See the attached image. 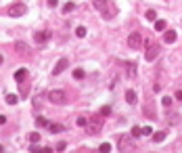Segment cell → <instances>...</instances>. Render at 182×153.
<instances>
[{
  "mask_svg": "<svg viewBox=\"0 0 182 153\" xmlns=\"http://www.w3.org/2000/svg\"><path fill=\"white\" fill-rule=\"evenodd\" d=\"M92 4H94V8H96L105 19H113V17L117 15V7L113 4L111 0H92Z\"/></svg>",
  "mask_w": 182,
  "mask_h": 153,
  "instance_id": "6da1fadb",
  "label": "cell"
},
{
  "mask_svg": "<svg viewBox=\"0 0 182 153\" xmlns=\"http://www.w3.org/2000/svg\"><path fill=\"white\" fill-rule=\"evenodd\" d=\"M25 13H27V7H25V2H21V0L13 2V4L7 8V15H8V17H13V19H17V17H23Z\"/></svg>",
  "mask_w": 182,
  "mask_h": 153,
  "instance_id": "7a4b0ae2",
  "label": "cell"
},
{
  "mask_svg": "<svg viewBox=\"0 0 182 153\" xmlns=\"http://www.w3.org/2000/svg\"><path fill=\"white\" fill-rule=\"evenodd\" d=\"M101 128H103V115H101V113L88 118V124H86V132L88 134H98Z\"/></svg>",
  "mask_w": 182,
  "mask_h": 153,
  "instance_id": "3957f363",
  "label": "cell"
},
{
  "mask_svg": "<svg viewBox=\"0 0 182 153\" xmlns=\"http://www.w3.org/2000/svg\"><path fill=\"white\" fill-rule=\"evenodd\" d=\"M128 46H130V48H134V50H138L140 46H142V34H140L138 29L128 36Z\"/></svg>",
  "mask_w": 182,
  "mask_h": 153,
  "instance_id": "277c9868",
  "label": "cell"
},
{
  "mask_svg": "<svg viewBox=\"0 0 182 153\" xmlns=\"http://www.w3.org/2000/svg\"><path fill=\"white\" fill-rule=\"evenodd\" d=\"M48 101L50 103H57V105H63V103H67V94H65L63 90H50Z\"/></svg>",
  "mask_w": 182,
  "mask_h": 153,
  "instance_id": "5b68a950",
  "label": "cell"
},
{
  "mask_svg": "<svg viewBox=\"0 0 182 153\" xmlns=\"http://www.w3.org/2000/svg\"><path fill=\"white\" fill-rule=\"evenodd\" d=\"M157 55H159V46H157V44H153V42H147V53H145V59L151 63V61H155V59H157Z\"/></svg>",
  "mask_w": 182,
  "mask_h": 153,
  "instance_id": "8992f818",
  "label": "cell"
},
{
  "mask_svg": "<svg viewBox=\"0 0 182 153\" xmlns=\"http://www.w3.org/2000/svg\"><path fill=\"white\" fill-rule=\"evenodd\" d=\"M117 147H119V151H134V143L128 139L126 134H121V136H119Z\"/></svg>",
  "mask_w": 182,
  "mask_h": 153,
  "instance_id": "52a82bcc",
  "label": "cell"
},
{
  "mask_svg": "<svg viewBox=\"0 0 182 153\" xmlns=\"http://www.w3.org/2000/svg\"><path fill=\"white\" fill-rule=\"evenodd\" d=\"M67 67H69V59L61 57V59H59V61L55 63V69H52V74H55V76H59V74H63V71L67 69Z\"/></svg>",
  "mask_w": 182,
  "mask_h": 153,
  "instance_id": "ba28073f",
  "label": "cell"
},
{
  "mask_svg": "<svg viewBox=\"0 0 182 153\" xmlns=\"http://www.w3.org/2000/svg\"><path fill=\"white\" fill-rule=\"evenodd\" d=\"M121 65L126 67V76L130 78V80H134V78H136V63H132V61H124Z\"/></svg>",
  "mask_w": 182,
  "mask_h": 153,
  "instance_id": "9c48e42d",
  "label": "cell"
},
{
  "mask_svg": "<svg viewBox=\"0 0 182 153\" xmlns=\"http://www.w3.org/2000/svg\"><path fill=\"white\" fill-rule=\"evenodd\" d=\"M15 50H17L19 55H23V57H32V53H29V46L25 44V42H15Z\"/></svg>",
  "mask_w": 182,
  "mask_h": 153,
  "instance_id": "30bf717a",
  "label": "cell"
},
{
  "mask_svg": "<svg viewBox=\"0 0 182 153\" xmlns=\"http://www.w3.org/2000/svg\"><path fill=\"white\" fill-rule=\"evenodd\" d=\"M48 38H50V32H48V29H44V32H36V34H34V40L38 42V44H44Z\"/></svg>",
  "mask_w": 182,
  "mask_h": 153,
  "instance_id": "8fae6325",
  "label": "cell"
},
{
  "mask_svg": "<svg viewBox=\"0 0 182 153\" xmlns=\"http://www.w3.org/2000/svg\"><path fill=\"white\" fill-rule=\"evenodd\" d=\"M176 38H178V34H176L174 29H165V34H163V42L172 44V42H176Z\"/></svg>",
  "mask_w": 182,
  "mask_h": 153,
  "instance_id": "7c38bea8",
  "label": "cell"
},
{
  "mask_svg": "<svg viewBox=\"0 0 182 153\" xmlns=\"http://www.w3.org/2000/svg\"><path fill=\"white\" fill-rule=\"evenodd\" d=\"M25 78H27V69H25V67H21V69H17V71H15V80H17L19 84H21Z\"/></svg>",
  "mask_w": 182,
  "mask_h": 153,
  "instance_id": "4fadbf2b",
  "label": "cell"
},
{
  "mask_svg": "<svg viewBox=\"0 0 182 153\" xmlns=\"http://www.w3.org/2000/svg\"><path fill=\"white\" fill-rule=\"evenodd\" d=\"M29 151H34V153H50L52 149H50V147H38L36 143H32V147H29Z\"/></svg>",
  "mask_w": 182,
  "mask_h": 153,
  "instance_id": "5bb4252c",
  "label": "cell"
},
{
  "mask_svg": "<svg viewBox=\"0 0 182 153\" xmlns=\"http://www.w3.org/2000/svg\"><path fill=\"white\" fill-rule=\"evenodd\" d=\"M165 29H168V23H165L163 19L155 21V32H165Z\"/></svg>",
  "mask_w": 182,
  "mask_h": 153,
  "instance_id": "9a60e30c",
  "label": "cell"
},
{
  "mask_svg": "<svg viewBox=\"0 0 182 153\" xmlns=\"http://www.w3.org/2000/svg\"><path fill=\"white\" fill-rule=\"evenodd\" d=\"M126 101H128L130 105H134V103H136V92H134L132 88H128V90H126Z\"/></svg>",
  "mask_w": 182,
  "mask_h": 153,
  "instance_id": "2e32d148",
  "label": "cell"
},
{
  "mask_svg": "<svg viewBox=\"0 0 182 153\" xmlns=\"http://www.w3.org/2000/svg\"><path fill=\"white\" fill-rule=\"evenodd\" d=\"M165 134H168L165 130H159V132H155V134H153V140H155V143H161V140L165 139Z\"/></svg>",
  "mask_w": 182,
  "mask_h": 153,
  "instance_id": "e0dca14e",
  "label": "cell"
},
{
  "mask_svg": "<svg viewBox=\"0 0 182 153\" xmlns=\"http://www.w3.org/2000/svg\"><path fill=\"white\" fill-rule=\"evenodd\" d=\"M48 128H50V132H52V134H55V132H63V130H65L61 124H48Z\"/></svg>",
  "mask_w": 182,
  "mask_h": 153,
  "instance_id": "ac0fdd59",
  "label": "cell"
},
{
  "mask_svg": "<svg viewBox=\"0 0 182 153\" xmlns=\"http://www.w3.org/2000/svg\"><path fill=\"white\" fill-rule=\"evenodd\" d=\"M84 76H86V71L82 69V67H77V69L73 71V78H76V80H84Z\"/></svg>",
  "mask_w": 182,
  "mask_h": 153,
  "instance_id": "d6986e66",
  "label": "cell"
},
{
  "mask_svg": "<svg viewBox=\"0 0 182 153\" xmlns=\"http://www.w3.org/2000/svg\"><path fill=\"white\" fill-rule=\"evenodd\" d=\"M76 124L80 126V128H86V124H88V118H84V115H77Z\"/></svg>",
  "mask_w": 182,
  "mask_h": 153,
  "instance_id": "ffe728a7",
  "label": "cell"
},
{
  "mask_svg": "<svg viewBox=\"0 0 182 153\" xmlns=\"http://www.w3.org/2000/svg\"><path fill=\"white\" fill-rule=\"evenodd\" d=\"M86 34H88V32H86L84 25H77V28H76V36H77V38H84Z\"/></svg>",
  "mask_w": 182,
  "mask_h": 153,
  "instance_id": "44dd1931",
  "label": "cell"
},
{
  "mask_svg": "<svg viewBox=\"0 0 182 153\" xmlns=\"http://www.w3.org/2000/svg\"><path fill=\"white\" fill-rule=\"evenodd\" d=\"M7 103L8 105H17L19 103V97H17V94H7Z\"/></svg>",
  "mask_w": 182,
  "mask_h": 153,
  "instance_id": "7402d4cb",
  "label": "cell"
},
{
  "mask_svg": "<svg viewBox=\"0 0 182 153\" xmlns=\"http://www.w3.org/2000/svg\"><path fill=\"white\" fill-rule=\"evenodd\" d=\"M130 134H132L134 139H138L140 134H142V128H140V126H134V128H132V132H130Z\"/></svg>",
  "mask_w": 182,
  "mask_h": 153,
  "instance_id": "603a6c76",
  "label": "cell"
},
{
  "mask_svg": "<svg viewBox=\"0 0 182 153\" xmlns=\"http://www.w3.org/2000/svg\"><path fill=\"white\" fill-rule=\"evenodd\" d=\"M29 143H40V132H29Z\"/></svg>",
  "mask_w": 182,
  "mask_h": 153,
  "instance_id": "cb8c5ba5",
  "label": "cell"
},
{
  "mask_svg": "<svg viewBox=\"0 0 182 153\" xmlns=\"http://www.w3.org/2000/svg\"><path fill=\"white\" fill-rule=\"evenodd\" d=\"M101 115H103V118H107V115H109V113H111V107H109V105H105V107H101Z\"/></svg>",
  "mask_w": 182,
  "mask_h": 153,
  "instance_id": "d4e9b609",
  "label": "cell"
},
{
  "mask_svg": "<svg viewBox=\"0 0 182 153\" xmlns=\"http://www.w3.org/2000/svg\"><path fill=\"white\" fill-rule=\"evenodd\" d=\"M73 8H76V2H67V4L63 7V13H71Z\"/></svg>",
  "mask_w": 182,
  "mask_h": 153,
  "instance_id": "484cf974",
  "label": "cell"
},
{
  "mask_svg": "<svg viewBox=\"0 0 182 153\" xmlns=\"http://www.w3.org/2000/svg\"><path fill=\"white\" fill-rule=\"evenodd\" d=\"M36 124H38V126H48L50 122L46 118H42V115H40V118H36Z\"/></svg>",
  "mask_w": 182,
  "mask_h": 153,
  "instance_id": "4316f807",
  "label": "cell"
},
{
  "mask_svg": "<svg viewBox=\"0 0 182 153\" xmlns=\"http://www.w3.org/2000/svg\"><path fill=\"white\" fill-rule=\"evenodd\" d=\"M145 17H147L149 21H157V13H155V11H147V15H145Z\"/></svg>",
  "mask_w": 182,
  "mask_h": 153,
  "instance_id": "83f0119b",
  "label": "cell"
},
{
  "mask_svg": "<svg viewBox=\"0 0 182 153\" xmlns=\"http://www.w3.org/2000/svg\"><path fill=\"white\" fill-rule=\"evenodd\" d=\"M98 151H103V153H107V151H111V143H103V145L98 147Z\"/></svg>",
  "mask_w": 182,
  "mask_h": 153,
  "instance_id": "f1b7e54d",
  "label": "cell"
},
{
  "mask_svg": "<svg viewBox=\"0 0 182 153\" xmlns=\"http://www.w3.org/2000/svg\"><path fill=\"white\" fill-rule=\"evenodd\" d=\"M161 103H163V107H170V105H172V97H163Z\"/></svg>",
  "mask_w": 182,
  "mask_h": 153,
  "instance_id": "f546056e",
  "label": "cell"
},
{
  "mask_svg": "<svg viewBox=\"0 0 182 153\" xmlns=\"http://www.w3.org/2000/svg\"><path fill=\"white\" fill-rule=\"evenodd\" d=\"M46 4H48L50 8H55L57 4H59V0H46Z\"/></svg>",
  "mask_w": 182,
  "mask_h": 153,
  "instance_id": "4dcf8cb0",
  "label": "cell"
},
{
  "mask_svg": "<svg viewBox=\"0 0 182 153\" xmlns=\"http://www.w3.org/2000/svg\"><path fill=\"white\" fill-rule=\"evenodd\" d=\"M153 130H151V126H142V134H151Z\"/></svg>",
  "mask_w": 182,
  "mask_h": 153,
  "instance_id": "1f68e13d",
  "label": "cell"
},
{
  "mask_svg": "<svg viewBox=\"0 0 182 153\" xmlns=\"http://www.w3.org/2000/svg\"><path fill=\"white\" fill-rule=\"evenodd\" d=\"M65 147H67V143H65V140H61V143H59V145H57V149H59V151H63Z\"/></svg>",
  "mask_w": 182,
  "mask_h": 153,
  "instance_id": "d6a6232c",
  "label": "cell"
},
{
  "mask_svg": "<svg viewBox=\"0 0 182 153\" xmlns=\"http://www.w3.org/2000/svg\"><path fill=\"white\" fill-rule=\"evenodd\" d=\"M174 99H176V101H182V90H178V92H176V94H174Z\"/></svg>",
  "mask_w": 182,
  "mask_h": 153,
  "instance_id": "836d02e7",
  "label": "cell"
},
{
  "mask_svg": "<svg viewBox=\"0 0 182 153\" xmlns=\"http://www.w3.org/2000/svg\"><path fill=\"white\" fill-rule=\"evenodd\" d=\"M2 124H7V115H0V126Z\"/></svg>",
  "mask_w": 182,
  "mask_h": 153,
  "instance_id": "e575fe53",
  "label": "cell"
},
{
  "mask_svg": "<svg viewBox=\"0 0 182 153\" xmlns=\"http://www.w3.org/2000/svg\"><path fill=\"white\" fill-rule=\"evenodd\" d=\"M2 61H4V59H2V55H0V65H2Z\"/></svg>",
  "mask_w": 182,
  "mask_h": 153,
  "instance_id": "d590c367",
  "label": "cell"
},
{
  "mask_svg": "<svg viewBox=\"0 0 182 153\" xmlns=\"http://www.w3.org/2000/svg\"><path fill=\"white\" fill-rule=\"evenodd\" d=\"M0 151H4V147H2V145H0Z\"/></svg>",
  "mask_w": 182,
  "mask_h": 153,
  "instance_id": "8d00e7d4",
  "label": "cell"
}]
</instances>
